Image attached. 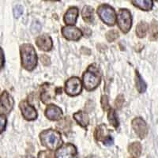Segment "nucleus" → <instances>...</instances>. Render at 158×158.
<instances>
[{
    "mask_svg": "<svg viewBox=\"0 0 158 158\" xmlns=\"http://www.w3.org/2000/svg\"><path fill=\"white\" fill-rule=\"evenodd\" d=\"M22 66L28 71H32L37 65V56L34 47L30 44H24L20 48Z\"/></svg>",
    "mask_w": 158,
    "mask_h": 158,
    "instance_id": "f257e3e1",
    "label": "nucleus"
},
{
    "mask_svg": "<svg viewBox=\"0 0 158 158\" xmlns=\"http://www.w3.org/2000/svg\"><path fill=\"white\" fill-rule=\"evenodd\" d=\"M40 139L42 145L50 150H56L63 145L61 134L56 130L48 129L42 131Z\"/></svg>",
    "mask_w": 158,
    "mask_h": 158,
    "instance_id": "f03ea898",
    "label": "nucleus"
},
{
    "mask_svg": "<svg viewBox=\"0 0 158 158\" xmlns=\"http://www.w3.org/2000/svg\"><path fill=\"white\" fill-rule=\"evenodd\" d=\"M83 85L87 91H93L101 81V75L96 64L90 65L82 76Z\"/></svg>",
    "mask_w": 158,
    "mask_h": 158,
    "instance_id": "7ed1b4c3",
    "label": "nucleus"
},
{
    "mask_svg": "<svg viewBox=\"0 0 158 158\" xmlns=\"http://www.w3.org/2000/svg\"><path fill=\"white\" fill-rule=\"evenodd\" d=\"M97 15L103 22L109 26H113L116 22V14L113 8L107 4L101 5L97 9Z\"/></svg>",
    "mask_w": 158,
    "mask_h": 158,
    "instance_id": "20e7f679",
    "label": "nucleus"
},
{
    "mask_svg": "<svg viewBox=\"0 0 158 158\" xmlns=\"http://www.w3.org/2000/svg\"><path fill=\"white\" fill-rule=\"evenodd\" d=\"M61 91V88H56L53 85L44 83L40 87V100L44 104H49L56 98V94Z\"/></svg>",
    "mask_w": 158,
    "mask_h": 158,
    "instance_id": "39448f33",
    "label": "nucleus"
},
{
    "mask_svg": "<svg viewBox=\"0 0 158 158\" xmlns=\"http://www.w3.org/2000/svg\"><path fill=\"white\" fill-rule=\"evenodd\" d=\"M117 23L118 28L123 33H127L132 25V18L131 12L127 9H121L117 16Z\"/></svg>",
    "mask_w": 158,
    "mask_h": 158,
    "instance_id": "423d86ee",
    "label": "nucleus"
},
{
    "mask_svg": "<svg viewBox=\"0 0 158 158\" xmlns=\"http://www.w3.org/2000/svg\"><path fill=\"white\" fill-rule=\"evenodd\" d=\"M82 90V84L80 78L72 77L65 83V91L70 97H76L81 94Z\"/></svg>",
    "mask_w": 158,
    "mask_h": 158,
    "instance_id": "0eeeda50",
    "label": "nucleus"
},
{
    "mask_svg": "<svg viewBox=\"0 0 158 158\" xmlns=\"http://www.w3.org/2000/svg\"><path fill=\"white\" fill-rule=\"evenodd\" d=\"M14 99L8 94L7 91H3L0 96V114H9L14 108Z\"/></svg>",
    "mask_w": 158,
    "mask_h": 158,
    "instance_id": "6e6552de",
    "label": "nucleus"
},
{
    "mask_svg": "<svg viewBox=\"0 0 158 158\" xmlns=\"http://www.w3.org/2000/svg\"><path fill=\"white\" fill-rule=\"evenodd\" d=\"M77 154V148L73 144H65L56 150L55 158H74Z\"/></svg>",
    "mask_w": 158,
    "mask_h": 158,
    "instance_id": "1a4fd4ad",
    "label": "nucleus"
},
{
    "mask_svg": "<svg viewBox=\"0 0 158 158\" xmlns=\"http://www.w3.org/2000/svg\"><path fill=\"white\" fill-rule=\"evenodd\" d=\"M132 127L140 138H145L148 135V127L146 123L141 117H136L132 120Z\"/></svg>",
    "mask_w": 158,
    "mask_h": 158,
    "instance_id": "9d476101",
    "label": "nucleus"
},
{
    "mask_svg": "<svg viewBox=\"0 0 158 158\" xmlns=\"http://www.w3.org/2000/svg\"><path fill=\"white\" fill-rule=\"evenodd\" d=\"M19 108L22 111V114L26 120L32 121L36 119L37 117V112L35 108L28 101H22L19 104Z\"/></svg>",
    "mask_w": 158,
    "mask_h": 158,
    "instance_id": "9b49d317",
    "label": "nucleus"
},
{
    "mask_svg": "<svg viewBox=\"0 0 158 158\" xmlns=\"http://www.w3.org/2000/svg\"><path fill=\"white\" fill-rule=\"evenodd\" d=\"M62 34L65 39H67V40H73V41H77L82 36L81 31L73 25L63 27Z\"/></svg>",
    "mask_w": 158,
    "mask_h": 158,
    "instance_id": "f8f14e48",
    "label": "nucleus"
},
{
    "mask_svg": "<svg viewBox=\"0 0 158 158\" xmlns=\"http://www.w3.org/2000/svg\"><path fill=\"white\" fill-rule=\"evenodd\" d=\"M36 46L44 52H49L53 48V42L48 35L43 34L38 36L36 40Z\"/></svg>",
    "mask_w": 158,
    "mask_h": 158,
    "instance_id": "ddd939ff",
    "label": "nucleus"
},
{
    "mask_svg": "<svg viewBox=\"0 0 158 158\" xmlns=\"http://www.w3.org/2000/svg\"><path fill=\"white\" fill-rule=\"evenodd\" d=\"M45 115L50 120H60L63 117V111L61 108L55 104H49L45 109Z\"/></svg>",
    "mask_w": 158,
    "mask_h": 158,
    "instance_id": "4468645a",
    "label": "nucleus"
},
{
    "mask_svg": "<svg viewBox=\"0 0 158 158\" xmlns=\"http://www.w3.org/2000/svg\"><path fill=\"white\" fill-rule=\"evenodd\" d=\"M77 17H78V9L75 6H73V7L69 8L67 13L65 14L63 20L67 25H73L77 22Z\"/></svg>",
    "mask_w": 158,
    "mask_h": 158,
    "instance_id": "2eb2a0df",
    "label": "nucleus"
},
{
    "mask_svg": "<svg viewBox=\"0 0 158 158\" xmlns=\"http://www.w3.org/2000/svg\"><path fill=\"white\" fill-rule=\"evenodd\" d=\"M74 118L76 122L82 127H87L89 123V118L88 114L82 111H79L74 114Z\"/></svg>",
    "mask_w": 158,
    "mask_h": 158,
    "instance_id": "dca6fc26",
    "label": "nucleus"
},
{
    "mask_svg": "<svg viewBox=\"0 0 158 158\" xmlns=\"http://www.w3.org/2000/svg\"><path fill=\"white\" fill-rule=\"evenodd\" d=\"M56 127L59 131L63 132L65 135L68 134V132H70V129H71V121H70V118L66 117L63 119H60V121L56 125Z\"/></svg>",
    "mask_w": 158,
    "mask_h": 158,
    "instance_id": "f3484780",
    "label": "nucleus"
},
{
    "mask_svg": "<svg viewBox=\"0 0 158 158\" xmlns=\"http://www.w3.org/2000/svg\"><path fill=\"white\" fill-rule=\"evenodd\" d=\"M108 132L109 131L107 129L106 125L104 124H101L100 126L97 127L95 130V133H94V137L97 141H104V139L106 137H108Z\"/></svg>",
    "mask_w": 158,
    "mask_h": 158,
    "instance_id": "a211bd4d",
    "label": "nucleus"
},
{
    "mask_svg": "<svg viewBox=\"0 0 158 158\" xmlns=\"http://www.w3.org/2000/svg\"><path fill=\"white\" fill-rule=\"evenodd\" d=\"M81 16H82L83 20L86 23H93L94 21V10L93 7L89 6H85L81 12Z\"/></svg>",
    "mask_w": 158,
    "mask_h": 158,
    "instance_id": "6ab92c4d",
    "label": "nucleus"
},
{
    "mask_svg": "<svg viewBox=\"0 0 158 158\" xmlns=\"http://www.w3.org/2000/svg\"><path fill=\"white\" fill-rule=\"evenodd\" d=\"M132 3L142 10H150L153 8V2L151 0H132Z\"/></svg>",
    "mask_w": 158,
    "mask_h": 158,
    "instance_id": "aec40b11",
    "label": "nucleus"
},
{
    "mask_svg": "<svg viewBox=\"0 0 158 158\" xmlns=\"http://www.w3.org/2000/svg\"><path fill=\"white\" fill-rule=\"evenodd\" d=\"M135 86H136L137 90L140 94L144 93L146 90V88H147V85L142 79V76L138 73V70L135 71Z\"/></svg>",
    "mask_w": 158,
    "mask_h": 158,
    "instance_id": "412c9836",
    "label": "nucleus"
},
{
    "mask_svg": "<svg viewBox=\"0 0 158 158\" xmlns=\"http://www.w3.org/2000/svg\"><path fill=\"white\" fill-rule=\"evenodd\" d=\"M148 30H149V25L146 22H142L137 25L135 32L138 37L143 38L146 36Z\"/></svg>",
    "mask_w": 158,
    "mask_h": 158,
    "instance_id": "4be33fe9",
    "label": "nucleus"
},
{
    "mask_svg": "<svg viewBox=\"0 0 158 158\" xmlns=\"http://www.w3.org/2000/svg\"><path fill=\"white\" fill-rule=\"evenodd\" d=\"M128 151L132 156H139L142 153V146L139 142H135L131 144L128 148Z\"/></svg>",
    "mask_w": 158,
    "mask_h": 158,
    "instance_id": "5701e85b",
    "label": "nucleus"
},
{
    "mask_svg": "<svg viewBox=\"0 0 158 158\" xmlns=\"http://www.w3.org/2000/svg\"><path fill=\"white\" fill-rule=\"evenodd\" d=\"M149 38L151 40H155L158 39V22L153 20L151 23L149 29Z\"/></svg>",
    "mask_w": 158,
    "mask_h": 158,
    "instance_id": "b1692460",
    "label": "nucleus"
},
{
    "mask_svg": "<svg viewBox=\"0 0 158 158\" xmlns=\"http://www.w3.org/2000/svg\"><path fill=\"white\" fill-rule=\"evenodd\" d=\"M108 111H109L108 114V121H109L110 124H111V126H113L115 128H117L118 127V119L117 118L115 110L110 108Z\"/></svg>",
    "mask_w": 158,
    "mask_h": 158,
    "instance_id": "393cba45",
    "label": "nucleus"
},
{
    "mask_svg": "<svg viewBox=\"0 0 158 158\" xmlns=\"http://www.w3.org/2000/svg\"><path fill=\"white\" fill-rule=\"evenodd\" d=\"M119 36L118 34V32L115 29H111L109 30L106 33V39L108 42H114L115 40H116L117 39Z\"/></svg>",
    "mask_w": 158,
    "mask_h": 158,
    "instance_id": "a878e982",
    "label": "nucleus"
},
{
    "mask_svg": "<svg viewBox=\"0 0 158 158\" xmlns=\"http://www.w3.org/2000/svg\"><path fill=\"white\" fill-rule=\"evenodd\" d=\"M6 123H7L6 116L5 115H3V114H0V135L6 130Z\"/></svg>",
    "mask_w": 158,
    "mask_h": 158,
    "instance_id": "bb28decb",
    "label": "nucleus"
},
{
    "mask_svg": "<svg viewBox=\"0 0 158 158\" xmlns=\"http://www.w3.org/2000/svg\"><path fill=\"white\" fill-rule=\"evenodd\" d=\"M101 107L104 111H108L110 109V105L108 103V97L107 95H103L101 97Z\"/></svg>",
    "mask_w": 158,
    "mask_h": 158,
    "instance_id": "cd10ccee",
    "label": "nucleus"
},
{
    "mask_svg": "<svg viewBox=\"0 0 158 158\" xmlns=\"http://www.w3.org/2000/svg\"><path fill=\"white\" fill-rule=\"evenodd\" d=\"M124 103V97L123 95H118V97H116L115 101V108H118V109H120L123 107Z\"/></svg>",
    "mask_w": 158,
    "mask_h": 158,
    "instance_id": "c85d7f7f",
    "label": "nucleus"
},
{
    "mask_svg": "<svg viewBox=\"0 0 158 158\" xmlns=\"http://www.w3.org/2000/svg\"><path fill=\"white\" fill-rule=\"evenodd\" d=\"M39 158H55L54 154L51 152V151H41L40 152L39 154H38Z\"/></svg>",
    "mask_w": 158,
    "mask_h": 158,
    "instance_id": "c756f323",
    "label": "nucleus"
},
{
    "mask_svg": "<svg viewBox=\"0 0 158 158\" xmlns=\"http://www.w3.org/2000/svg\"><path fill=\"white\" fill-rule=\"evenodd\" d=\"M41 29V25L38 22H33V23L32 24V26H31V31L33 34H36L40 32Z\"/></svg>",
    "mask_w": 158,
    "mask_h": 158,
    "instance_id": "7c9ffc66",
    "label": "nucleus"
},
{
    "mask_svg": "<svg viewBox=\"0 0 158 158\" xmlns=\"http://www.w3.org/2000/svg\"><path fill=\"white\" fill-rule=\"evenodd\" d=\"M22 14H23V8H22V6L17 5L16 6H15V8H14V15H15V18H19L20 16H22Z\"/></svg>",
    "mask_w": 158,
    "mask_h": 158,
    "instance_id": "2f4dec72",
    "label": "nucleus"
},
{
    "mask_svg": "<svg viewBox=\"0 0 158 158\" xmlns=\"http://www.w3.org/2000/svg\"><path fill=\"white\" fill-rule=\"evenodd\" d=\"M40 60H41L42 64L44 66V67H48L51 64V60L49 56H48L47 55H42L40 56Z\"/></svg>",
    "mask_w": 158,
    "mask_h": 158,
    "instance_id": "473e14b6",
    "label": "nucleus"
},
{
    "mask_svg": "<svg viewBox=\"0 0 158 158\" xmlns=\"http://www.w3.org/2000/svg\"><path fill=\"white\" fill-rule=\"evenodd\" d=\"M5 63V58H4V52L2 48H0V70H2L4 67Z\"/></svg>",
    "mask_w": 158,
    "mask_h": 158,
    "instance_id": "72a5a7b5",
    "label": "nucleus"
},
{
    "mask_svg": "<svg viewBox=\"0 0 158 158\" xmlns=\"http://www.w3.org/2000/svg\"><path fill=\"white\" fill-rule=\"evenodd\" d=\"M103 143H104V145H105V146H111V145L113 144V138H111L110 135H108V137H106V138H104V141H103Z\"/></svg>",
    "mask_w": 158,
    "mask_h": 158,
    "instance_id": "f704fd0d",
    "label": "nucleus"
},
{
    "mask_svg": "<svg viewBox=\"0 0 158 158\" xmlns=\"http://www.w3.org/2000/svg\"><path fill=\"white\" fill-rule=\"evenodd\" d=\"M91 34L92 32L89 28H84V29H83V35H84L85 37H89V36H91Z\"/></svg>",
    "mask_w": 158,
    "mask_h": 158,
    "instance_id": "c9c22d12",
    "label": "nucleus"
},
{
    "mask_svg": "<svg viewBox=\"0 0 158 158\" xmlns=\"http://www.w3.org/2000/svg\"><path fill=\"white\" fill-rule=\"evenodd\" d=\"M85 158H100V157H98V156H96V155H89V156H86Z\"/></svg>",
    "mask_w": 158,
    "mask_h": 158,
    "instance_id": "e433bc0d",
    "label": "nucleus"
},
{
    "mask_svg": "<svg viewBox=\"0 0 158 158\" xmlns=\"http://www.w3.org/2000/svg\"><path fill=\"white\" fill-rule=\"evenodd\" d=\"M45 1H52V2H58L59 0H45Z\"/></svg>",
    "mask_w": 158,
    "mask_h": 158,
    "instance_id": "4c0bfd02",
    "label": "nucleus"
},
{
    "mask_svg": "<svg viewBox=\"0 0 158 158\" xmlns=\"http://www.w3.org/2000/svg\"><path fill=\"white\" fill-rule=\"evenodd\" d=\"M74 158H79V157H78V156H76L75 157H74Z\"/></svg>",
    "mask_w": 158,
    "mask_h": 158,
    "instance_id": "58836bf2",
    "label": "nucleus"
},
{
    "mask_svg": "<svg viewBox=\"0 0 158 158\" xmlns=\"http://www.w3.org/2000/svg\"><path fill=\"white\" fill-rule=\"evenodd\" d=\"M155 1H158V0H155Z\"/></svg>",
    "mask_w": 158,
    "mask_h": 158,
    "instance_id": "ea45409f",
    "label": "nucleus"
},
{
    "mask_svg": "<svg viewBox=\"0 0 158 158\" xmlns=\"http://www.w3.org/2000/svg\"><path fill=\"white\" fill-rule=\"evenodd\" d=\"M31 158H35V157H31Z\"/></svg>",
    "mask_w": 158,
    "mask_h": 158,
    "instance_id": "a19ab883",
    "label": "nucleus"
}]
</instances>
